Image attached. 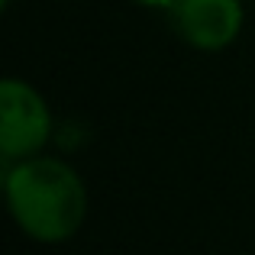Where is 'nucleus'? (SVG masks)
<instances>
[{
  "mask_svg": "<svg viewBox=\"0 0 255 255\" xmlns=\"http://www.w3.org/2000/svg\"><path fill=\"white\" fill-rule=\"evenodd\" d=\"M6 204L16 223L42 243H62L84 220V184L58 158H23L6 174Z\"/></svg>",
  "mask_w": 255,
  "mask_h": 255,
  "instance_id": "1",
  "label": "nucleus"
},
{
  "mask_svg": "<svg viewBox=\"0 0 255 255\" xmlns=\"http://www.w3.org/2000/svg\"><path fill=\"white\" fill-rule=\"evenodd\" d=\"M52 132V117L45 100L29 84L6 78L0 84V152L6 162L32 158Z\"/></svg>",
  "mask_w": 255,
  "mask_h": 255,
  "instance_id": "2",
  "label": "nucleus"
},
{
  "mask_svg": "<svg viewBox=\"0 0 255 255\" xmlns=\"http://www.w3.org/2000/svg\"><path fill=\"white\" fill-rule=\"evenodd\" d=\"M174 10V29L204 52L226 49L239 36L243 26V6L239 0H178Z\"/></svg>",
  "mask_w": 255,
  "mask_h": 255,
  "instance_id": "3",
  "label": "nucleus"
},
{
  "mask_svg": "<svg viewBox=\"0 0 255 255\" xmlns=\"http://www.w3.org/2000/svg\"><path fill=\"white\" fill-rule=\"evenodd\" d=\"M139 3H145V6H174L178 0H139Z\"/></svg>",
  "mask_w": 255,
  "mask_h": 255,
  "instance_id": "4",
  "label": "nucleus"
}]
</instances>
